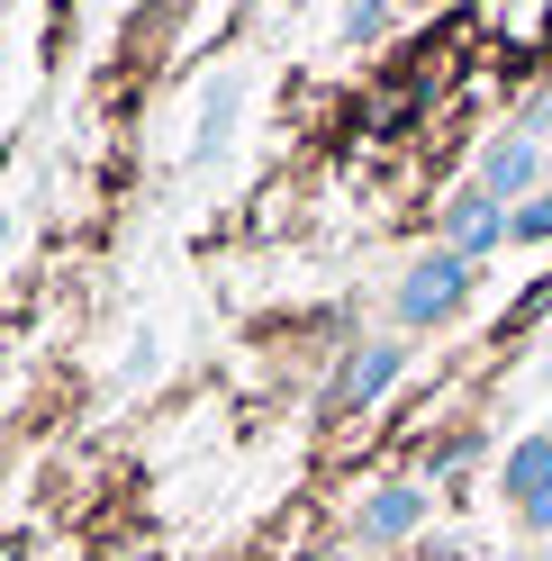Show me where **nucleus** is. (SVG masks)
Listing matches in <instances>:
<instances>
[{
    "mask_svg": "<svg viewBox=\"0 0 552 561\" xmlns=\"http://www.w3.org/2000/svg\"><path fill=\"white\" fill-rule=\"evenodd\" d=\"M399 327L407 335H435V327H453L462 308H471V254H453V244H426L417 263L399 272Z\"/></svg>",
    "mask_w": 552,
    "mask_h": 561,
    "instance_id": "obj_1",
    "label": "nucleus"
},
{
    "mask_svg": "<svg viewBox=\"0 0 552 561\" xmlns=\"http://www.w3.org/2000/svg\"><path fill=\"white\" fill-rule=\"evenodd\" d=\"M471 182L490 191V199H507V208H516V199H534V191L552 182V172H543V136H534V127H507L498 146L480 154V172H471Z\"/></svg>",
    "mask_w": 552,
    "mask_h": 561,
    "instance_id": "obj_2",
    "label": "nucleus"
},
{
    "mask_svg": "<svg viewBox=\"0 0 552 561\" xmlns=\"http://www.w3.org/2000/svg\"><path fill=\"white\" fill-rule=\"evenodd\" d=\"M435 244H453V254H498V244H507V199H490V191H453V199H444V218H435Z\"/></svg>",
    "mask_w": 552,
    "mask_h": 561,
    "instance_id": "obj_3",
    "label": "nucleus"
},
{
    "mask_svg": "<svg viewBox=\"0 0 552 561\" xmlns=\"http://www.w3.org/2000/svg\"><path fill=\"white\" fill-rule=\"evenodd\" d=\"M417 525H426V489H417V480H381V489L354 507V535H363V543H407Z\"/></svg>",
    "mask_w": 552,
    "mask_h": 561,
    "instance_id": "obj_4",
    "label": "nucleus"
},
{
    "mask_svg": "<svg viewBox=\"0 0 552 561\" xmlns=\"http://www.w3.org/2000/svg\"><path fill=\"white\" fill-rule=\"evenodd\" d=\"M399 371H407V344H399V335H371V344H354V354H344V371H335V408H371V399H381Z\"/></svg>",
    "mask_w": 552,
    "mask_h": 561,
    "instance_id": "obj_5",
    "label": "nucleus"
},
{
    "mask_svg": "<svg viewBox=\"0 0 552 561\" xmlns=\"http://www.w3.org/2000/svg\"><path fill=\"white\" fill-rule=\"evenodd\" d=\"M498 489H507V507L543 499V489H552V435H516L507 462H498Z\"/></svg>",
    "mask_w": 552,
    "mask_h": 561,
    "instance_id": "obj_6",
    "label": "nucleus"
},
{
    "mask_svg": "<svg viewBox=\"0 0 552 561\" xmlns=\"http://www.w3.org/2000/svg\"><path fill=\"white\" fill-rule=\"evenodd\" d=\"M507 244H552V182L507 208Z\"/></svg>",
    "mask_w": 552,
    "mask_h": 561,
    "instance_id": "obj_7",
    "label": "nucleus"
},
{
    "mask_svg": "<svg viewBox=\"0 0 552 561\" xmlns=\"http://www.w3.org/2000/svg\"><path fill=\"white\" fill-rule=\"evenodd\" d=\"M381 27H390V0H344V27H335V37H344V46H371Z\"/></svg>",
    "mask_w": 552,
    "mask_h": 561,
    "instance_id": "obj_8",
    "label": "nucleus"
},
{
    "mask_svg": "<svg viewBox=\"0 0 552 561\" xmlns=\"http://www.w3.org/2000/svg\"><path fill=\"white\" fill-rule=\"evenodd\" d=\"M516 525H526L534 543H552V489H543V499H526V507H516Z\"/></svg>",
    "mask_w": 552,
    "mask_h": 561,
    "instance_id": "obj_9",
    "label": "nucleus"
},
{
    "mask_svg": "<svg viewBox=\"0 0 552 561\" xmlns=\"http://www.w3.org/2000/svg\"><path fill=\"white\" fill-rule=\"evenodd\" d=\"M0 244H10V208H0Z\"/></svg>",
    "mask_w": 552,
    "mask_h": 561,
    "instance_id": "obj_10",
    "label": "nucleus"
},
{
    "mask_svg": "<svg viewBox=\"0 0 552 561\" xmlns=\"http://www.w3.org/2000/svg\"><path fill=\"white\" fill-rule=\"evenodd\" d=\"M308 561H344V552H308Z\"/></svg>",
    "mask_w": 552,
    "mask_h": 561,
    "instance_id": "obj_11",
    "label": "nucleus"
},
{
    "mask_svg": "<svg viewBox=\"0 0 552 561\" xmlns=\"http://www.w3.org/2000/svg\"><path fill=\"white\" fill-rule=\"evenodd\" d=\"M543 380H552V354H543Z\"/></svg>",
    "mask_w": 552,
    "mask_h": 561,
    "instance_id": "obj_12",
    "label": "nucleus"
},
{
    "mask_svg": "<svg viewBox=\"0 0 552 561\" xmlns=\"http://www.w3.org/2000/svg\"><path fill=\"white\" fill-rule=\"evenodd\" d=\"M543 561H552V543H543Z\"/></svg>",
    "mask_w": 552,
    "mask_h": 561,
    "instance_id": "obj_13",
    "label": "nucleus"
},
{
    "mask_svg": "<svg viewBox=\"0 0 552 561\" xmlns=\"http://www.w3.org/2000/svg\"><path fill=\"white\" fill-rule=\"evenodd\" d=\"M543 435H552V426H543Z\"/></svg>",
    "mask_w": 552,
    "mask_h": 561,
    "instance_id": "obj_14",
    "label": "nucleus"
}]
</instances>
